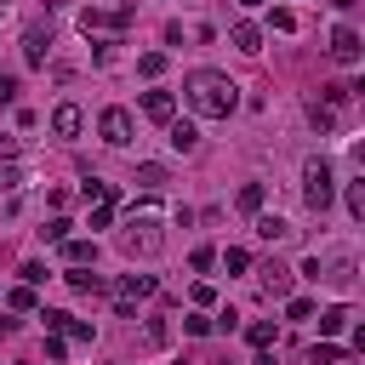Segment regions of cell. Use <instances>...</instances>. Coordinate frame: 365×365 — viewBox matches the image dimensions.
<instances>
[{"mask_svg": "<svg viewBox=\"0 0 365 365\" xmlns=\"http://www.w3.org/2000/svg\"><path fill=\"white\" fill-rule=\"evenodd\" d=\"M143 114H148L154 125H171V120H177V97H171V91H143Z\"/></svg>", "mask_w": 365, "mask_h": 365, "instance_id": "52a82bcc", "label": "cell"}, {"mask_svg": "<svg viewBox=\"0 0 365 365\" xmlns=\"http://www.w3.org/2000/svg\"><path fill=\"white\" fill-rule=\"evenodd\" d=\"M257 274H262V291H268V297H279V302L291 297V268H285V262H262Z\"/></svg>", "mask_w": 365, "mask_h": 365, "instance_id": "9c48e42d", "label": "cell"}, {"mask_svg": "<svg viewBox=\"0 0 365 365\" xmlns=\"http://www.w3.org/2000/svg\"><path fill=\"white\" fill-rule=\"evenodd\" d=\"M171 148H177V154H194V148H200V131H194L188 120H171Z\"/></svg>", "mask_w": 365, "mask_h": 365, "instance_id": "5bb4252c", "label": "cell"}, {"mask_svg": "<svg viewBox=\"0 0 365 365\" xmlns=\"http://www.w3.org/2000/svg\"><path fill=\"white\" fill-rule=\"evenodd\" d=\"M108 217H114V200H97L91 205V228H108Z\"/></svg>", "mask_w": 365, "mask_h": 365, "instance_id": "d6a6232c", "label": "cell"}, {"mask_svg": "<svg viewBox=\"0 0 365 365\" xmlns=\"http://www.w3.org/2000/svg\"><path fill=\"white\" fill-rule=\"evenodd\" d=\"M63 354H68V336L51 331V336H46V359H63Z\"/></svg>", "mask_w": 365, "mask_h": 365, "instance_id": "d590c367", "label": "cell"}, {"mask_svg": "<svg viewBox=\"0 0 365 365\" xmlns=\"http://www.w3.org/2000/svg\"><path fill=\"white\" fill-rule=\"evenodd\" d=\"M40 325H46V331H57V336H63V325H68V314H63V308H40Z\"/></svg>", "mask_w": 365, "mask_h": 365, "instance_id": "f546056e", "label": "cell"}, {"mask_svg": "<svg viewBox=\"0 0 365 365\" xmlns=\"http://www.w3.org/2000/svg\"><path fill=\"white\" fill-rule=\"evenodd\" d=\"M63 336H68V342H91V325H86V319H74V314H68V325H63Z\"/></svg>", "mask_w": 365, "mask_h": 365, "instance_id": "1f68e13d", "label": "cell"}, {"mask_svg": "<svg viewBox=\"0 0 365 365\" xmlns=\"http://www.w3.org/2000/svg\"><path fill=\"white\" fill-rule=\"evenodd\" d=\"M182 331H188V336H211V331H217V325H211V319H205V314H188V319H182Z\"/></svg>", "mask_w": 365, "mask_h": 365, "instance_id": "4dcf8cb0", "label": "cell"}, {"mask_svg": "<svg viewBox=\"0 0 365 365\" xmlns=\"http://www.w3.org/2000/svg\"><path fill=\"white\" fill-rule=\"evenodd\" d=\"M11 97H17V80H11L6 68H0V103H11Z\"/></svg>", "mask_w": 365, "mask_h": 365, "instance_id": "74e56055", "label": "cell"}, {"mask_svg": "<svg viewBox=\"0 0 365 365\" xmlns=\"http://www.w3.org/2000/svg\"><path fill=\"white\" fill-rule=\"evenodd\" d=\"M302 200H308L314 211H325V205L336 200V177H331L325 160H308V165H302Z\"/></svg>", "mask_w": 365, "mask_h": 365, "instance_id": "277c9868", "label": "cell"}, {"mask_svg": "<svg viewBox=\"0 0 365 365\" xmlns=\"http://www.w3.org/2000/svg\"><path fill=\"white\" fill-rule=\"evenodd\" d=\"M6 302H11V308H17V314H29V308H40V302H34V285H17V291H11V297H6Z\"/></svg>", "mask_w": 365, "mask_h": 365, "instance_id": "83f0119b", "label": "cell"}, {"mask_svg": "<svg viewBox=\"0 0 365 365\" xmlns=\"http://www.w3.org/2000/svg\"><path fill=\"white\" fill-rule=\"evenodd\" d=\"M68 228H74V222H68V217H51V222H46V228H40V234H46V240H51V245H63V240H68Z\"/></svg>", "mask_w": 365, "mask_h": 365, "instance_id": "484cf974", "label": "cell"}, {"mask_svg": "<svg viewBox=\"0 0 365 365\" xmlns=\"http://www.w3.org/2000/svg\"><path fill=\"white\" fill-rule=\"evenodd\" d=\"M17 182H23V171H17V165H11V160H6V165H0V194H11V188H17Z\"/></svg>", "mask_w": 365, "mask_h": 365, "instance_id": "836d02e7", "label": "cell"}, {"mask_svg": "<svg viewBox=\"0 0 365 365\" xmlns=\"http://www.w3.org/2000/svg\"><path fill=\"white\" fill-rule=\"evenodd\" d=\"M285 314H291V319H314V302H308V297H285Z\"/></svg>", "mask_w": 365, "mask_h": 365, "instance_id": "f1b7e54d", "label": "cell"}, {"mask_svg": "<svg viewBox=\"0 0 365 365\" xmlns=\"http://www.w3.org/2000/svg\"><path fill=\"white\" fill-rule=\"evenodd\" d=\"M97 131H103V143H108V148H125V143H131V108H103Z\"/></svg>", "mask_w": 365, "mask_h": 365, "instance_id": "8992f818", "label": "cell"}, {"mask_svg": "<svg viewBox=\"0 0 365 365\" xmlns=\"http://www.w3.org/2000/svg\"><path fill=\"white\" fill-rule=\"evenodd\" d=\"M0 331H17V319H0Z\"/></svg>", "mask_w": 365, "mask_h": 365, "instance_id": "60d3db41", "label": "cell"}, {"mask_svg": "<svg viewBox=\"0 0 365 365\" xmlns=\"http://www.w3.org/2000/svg\"><path fill=\"white\" fill-rule=\"evenodd\" d=\"M234 46L240 51H262V29L257 23H234Z\"/></svg>", "mask_w": 365, "mask_h": 365, "instance_id": "9a60e30c", "label": "cell"}, {"mask_svg": "<svg viewBox=\"0 0 365 365\" xmlns=\"http://www.w3.org/2000/svg\"><path fill=\"white\" fill-rule=\"evenodd\" d=\"M182 103H188L200 120H228V114L240 108V86H234L228 74H217V68H194V74L182 80Z\"/></svg>", "mask_w": 365, "mask_h": 365, "instance_id": "6da1fadb", "label": "cell"}, {"mask_svg": "<svg viewBox=\"0 0 365 365\" xmlns=\"http://www.w3.org/2000/svg\"><path fill=\"white\" fill-rule=\"evenodd\" d=\"M154 274H125L120 285H114V308H120V319H137V302L143 297H154Z\"/></svg>", "mask_w": 365, "mask_h": 365, "instance_id": "5b68a950", "label": "cell"}, {"mask_svg": "<svg viewBox=\"0 0 365 365\" xmlns=\"http://www.w3.org/2000/svg\"><path fill=\"white\" fill-rule=\"evenodd\" d=\"M17 154V137H0V160H11Z\"/></svg>", "mask_w": 365, "mask_h": 365, "instance_id": "f35d334b", "label": "cell"}, {"mask_svg": "<svg viewBox=\"0 0 365 365\" xmlns=\"http://www.w3.org/2000/svg\"><path fill=\"white\" fill-rule=\"evenodd\" d=\"M308 120H314V131H336V108L331 103H308Z\"/></svg>", "mask_w": 365, "mask_h": 365, "instance_id": "d6986e66", "label": "cell"}, {"mask_svg": "<svg viewBox=\"0 0 365 365\" xmlns=\"http://www.w3.org/2000/svg\"><path fill=\"white\" fill-rule=\"evenodd\" d=\"M188 268H194V274H205V268H217V251H211V245H194V257H188Z\"/></svg>", "mask_w": 365, "mask_h": 365, "instance_id": "4316f807", "label": "cell"}, {"mask_svg": "<svg viewBox=\"0 0 365 365\" xmlns=\"http://www.w3.org/2000/svg\"><path fill=\"white\" fill-rule=\"evenodd\" d=\"M274 29H279V34H291V29H297V11H285V6H279V11H274Z\"/></svg>", "mask_w": 365, "mask_h": 365, "instance_id": "8d00e7d4", "label": "cell"}, {"mask_svg": "<svg viewBox=\"0 0 365 365\" xmlns=\"http://www.w3.org/2000/svg\"><path fill=\"white\" fill-rule=\"evenodd\" d=\"M308 365H342V348L336 342H319V348H308Z\"/></svg>", "mask_w": 365, "mask_h": 365, "instance_id": "cb8c5ba5", "label": "cell"}, {"mask_svg": "<svg viewBox=\"0 0 365 365\" xmlns=\"http://www.w3.org/2000/svg\"><path fill=\"white\" fill-rule=\"evenodd\" d=\"M359 51H365V40H359V34L342 23V29L331 34V57H336V63H359Z\"/></svg>", "mask_w": 365, "mask_h": 365, "instance_id": "ba28073f", "label": "cell"}, {"mask_svg": "<svg viewBox=\"0 0 365 365\" xmlns=\"http://www.w3.org/2000/svg\"><path fill=\"white\" fill-rule=\"evenodd\" d=\"M262 200H268V188H262V182H245V188H240V211H245V217H257V211H262Z\"/></svg>", "mask_w": 365, "mask_h": 365, "instance_id": "e0dca14e", "label": "cell"}, {"mask_svg": "<svg viewBox=\"0 0 365 365\" xmlns=\"http://www.w3.org/2000/svg\"><path fill=\"white\" fill-rule=\"evenodd\" d=\"M23 57L40 68V63L51 57V29H29V34H23Z\"/></svg>", "mask_w": 365, "mask_h": 365, "instance_id": "8fae6325", "label": "cell"}, {"mask_svg": "<svg viewBox=\"0 0 365 365\" xmlns=\"http://www.w3.org/2000/svg\"><path fill=\"white\" fill-rule=\"evenodd\" d=\"M245 342H251V348H268V342H274V319H251V325H245Z\"/></svg>", "mask_w": 365, "mask_h": 365, "instance_id": "7402d4cb", "label": "cell"}, {"mask_svg": "<svg viewBox=\"0 0 365 365\" xmlns=\"http://www.w3.org/2000/svg\"><path fill=\"white\" fill-rule=\"evenodd\" d=\"M137 188H148V194H154V188H165V165L143 160V165H137Z\"/></svg>", "mask_w": 365, "mask_h": 365, "instance_id": "2e32d148", "label": "cell"}, {"mask_svg": "<svg viewBox=\"0 0 365 365\" xmlns=\"http://www.w3.org/2000/svg\"><path fill=\"white\" fill-rule=\"evenodd\" d=\"M63 262H68V268H91V262H97V240H74V234H68V240H63Z\"/></svg>", "mask_w": 365, "mask_h": 365, "instance_id": "30bf717a", "label": "cell"}, {"mask_svg": "<svg viewBox=\"0 0 365 365\" xmlns=\"http://www.w3.org/2000/svg\"><path fill=\"white\" fill-rule=\"evenodd\" d=\"M240 6H262V0H240Z\"/></svg>", "mask_w": 365, "mask_h": 365, "instance_id": "b9f144b4", "label": "cell"}, {"mask_svg": "<svg viewBox=\"0 0 365 365\" xmlns=\"http://www.w3.org/2000/svg\"><path fill=\"white\" fill-rule=\"evenodd\" d=\"M63 279H68L74 291H103V274H91V268H68Z\"/></svg>", "mask_w": 365, "mask_h": 365, "instance_id": "44dd1931", "label": "cell"}, {"mask_svg": "<svg viewBox=\"0 0 365 365\" xmlns=\"http://www.w3.org/2000/svg\"><path fill=\"white\" fill-rule=\"evenodd\" d=\"M154 217H160V205H154V200H137V205H131V228H125V240H120L131 257H137V251H143V257H154V251H160V228H154Z\"/></svg>", "mask_w": 365, "mask_h": 365, "instance_id": "3957f363", "label": "cell"}, {"mask_svg": "<svg viewBox=\"0 0 365 365\" xmlns=\"http://www.w3.org/2000/svg\"><path fill=\"white\" fill-rule=\"evenodd\" d=\"M217 262H222L228 274H245V268H251V251H245V245H228V251H222Z\"/></svg>", "mask_w": 365, "mask_h": 365, "instance_id": "ffe728a7", "label": "cell"}, {"mask_svg": "<svg viewBox=\"0 0 365 365\" xmlns=\"http://www.w3.org/2000/svg\"><path fill=\"white\" fill-rule=\"evenodd\" d=\"M251 365H274V354H268V348H262V354H257V359H251Z\"/></svg>", "mask_w": 365, "mask_h": 365, "instance_id": "ab89813d", "label": "cell"}, {"mask_svg": "<svg viewBox=\"0 0 365 365\" xmlns=\"http://www.w3.org/2000/svg\"><path fill=\"white\" fill-rule=\"evenodd\" d=\"M17 274H23V285H40V279H46V262H23Z\"/></svg>", "mask_w": 365, "mask_h": 365, "instance_id": "e575fe53", "label": "cell"}, {"mask_svg": "<svg viewBox=\"0 0 365 365\" xmlns=\"http://www.w3.org/2000/svg\"><path fill=\"white\" fill-rule=\"evenodd\" d=\"M348 319H354V314L336 302V308H325V314H319V331H325V336H336V331H348Z\"/></svg>", "mask_w": 365, "mask_h": 365, "instance_id": "ac0fdd59", "label": "cell"}, {"mask_svg": "<svg viewBox=\"0 0 365 365\" xmlns=\"http://www.w3.org/2000/svg\"><path fill=\"white\" fill-rule=\"evenodd\" d=\"M137 74H143V80L165 74V51H143V57H137Z\"/></svg>", "mask_w": 365, "mask_h": 365, "instance_id": "603a6c76", "label": "cell"}, {"mask_svg": "<svg viewBox=\"0 0 365 365\" xmlns=\"http://www.w3.org/2000/svg\"><path fill=\"white\" fill-rule=\"evenodd\" d=\"M51 131H57V137H74V131H80V108H74V103L51 108Z\"/></svg>", "mask_w": 365, "mask_h": 365, "instance_id": "4fadbf2b", "label": "cell"}, {"mask_svg": "<svg viewBox=\"0 0 365 365\" xmlns=\"http://www.w3.org/2000/svg\"><path fill=\"white\" fill-rule=\"evenodd\" d=\"M342 200H348V217H365V182H348Z\"/></svg>", "mask_w": 365, "mask_h": 365, "instance_id": "d4e9b609", "label": "cell"}, {"mask_svg": "<svg viewBox=\"0 0 365 365\" xmlns=\"http://www.w3.org/2000/svg\"><path fill=\"white\" fill-rule=\"evenodd\" d=\"M131 17H137V6H86L80 11V29H86V40H120L125 29H131Z\"/></svg>", "mask_w": 365, "mask_h": 365, "instance_id": "7a4b0ae2", "label": "cell"}, {"mask_svg": "<svg viewBox=\"0 0 365 365\" xmlns=\"http://www.w3.org/2000/svg\"><path fill=\"white\" fill-rule=\"evenodd\" d=\"M257 240L279 245V240H291V222H285V217H268V211H257Z\"/></svg>", "mask_w": 365, "mask_h": 365, "instance_id": "7c38bea8", "label": "cell"}]
</instances>
